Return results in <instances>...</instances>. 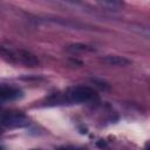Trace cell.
Masks as SVG:
<instances>
[{
    "label": "cell",
    "instance_id": "1",
    "mask_svg": "<svg viewBox=\"0 0 150 150\" xmlns=\"http://www.w3.org/2000/svg\"><path fill=\"white\" fill-rule=\"evenodd\" d=\"M96 91L87 86H76L67 89L63 94L54 95L50 100L53 104H81L96 98Z\"/></svg>",
    "mask_w": 150,
    "mask_h": 150
},
{
    "label": "cell",
    "instance_id": "2",
    "mask_svg": "<svg viewBox=\"0 0 150 150\" xmlns=\"http://www.w3.org/2000/svg\"><path fill=\"white\" fill-rule=\"evenodd\" d=\"M1 54L6 60L13 63H20L26 67H36L39 64L38 57L28 50L23 49H6L5 47L1 48Z\"/></svg>",
    "mask_w": 150,
    "mask_h": 150
},
{
    "label": "cell",
    "instance_id": "3",
    "mask_svg": "<svg viewBox=\"0 0 150 150\" xmlns=\"http://www.w3.org/2000/svg\"><path fill=\"white\" fill-rule=\"evenodd\" d=\"M1 125L6 129H16V128H25L29 125L28 117L20 112V111H4L1 114Z\"/></svg>",
    "mask_w": 150,
    "mask_h": 150
},
{
    "label": "cell",
    "instance_id": "4",
    "mask_svg": "<svg viewBox=\"0 0 150 150\" xmlns=\"http://www.w3.org/2000/svg\"><path fill=\"white\" fill-rule=\"evenodd\" d=\"M23 96V93L21 89L13 87V86H1L0 90V97L1 102H11V101H16L20 100Z\"/></svg>",
    "mask_w": 150,
    "mask_h": 150
},
{
    "label": "cell",
    "instance_id": "5",
    "mask_svg": "<svg viewBox=\"0 0 150 150\" xmlns=\"http://www.w3.org/2000/svg\"><path fill=\"white\" fill-rule=\"evenodd\" d=\"M102 61L109 66H115V67H124L131 63L130 60L123 56H120V55H107L102 59Z\"/></svg>",
    "mask_w": 150,
    "mask_h": 150
},
{
    "label": "cell",
    "instance_id": "6",
    "mask_svg": "<svg viewBox=\"0 0 150 150\" xmlns=\"http://www.w3.org/2000/svg\"><path fill=\"white\" fill-rule=\"evenodd\" d=\"M132 30H135L136 33L143 35V36H146L150 39V27H143V26H138V27H132L131 28Z\"/></svg>",
    "mask_w": 150,
    "mask_h": 150
},
{
    "label": "cell",
    "instance_id": "7",
    "mask_svg": "<svg viewBox=\"0 0 150 150\" xmlns=\"http://www.w3.org/2000/svg\"><path fill=\"white\" fill-rule=\"evenodd\" d=\"M70 50H81V52H91V50H94L93 48H90V47H88V46H84V45H74V46H70V48H69Z\"/></svg>",
    "mask_w": 150,
    "mask_h": 150
},
{
    "label": "cell",
    "instance_id": "8",
    "mask_svg": "<svg viewBox=\"0 0 150 150\" xmlns=\"http://www.w3.org/2000/svg\"><path fill=\"white\" fill-rule=\"evenodd\" d=\"M101 5H102V6H109V7L112 8V9L120 8V7L122 6V4H121V2H117V1H103V2H101Z\"/></svg>",
    "mask_w": 150,
    "mask_h": 150
},
{
    "label": "cell",
    "instance_id": "9",
    "mask_svg": "<svg viewBox=\"0 0 150 150\" xmlns=\"http://www.w3.org/2000/svg\"><path fill=\"white\" fill-rule=\"evenodd\" d=\"M145 150H150V145H149V146H148V148H146Z\"/></svg>",
    "mask_w": 150,
    "mask_h": 150
},
{
    "label": "cell",
    "instance_id": "10",
    "mask_svg": "<svg viewBox=\"0 0 150 150\" xmlns=\"http://www.w3.org/2000/svg\"><path fill=\"white\" fill-rule=\"evenodd\" d=\"M60 150H68V149H60Z\"/></svg>",
    "mask_w": 150,
    "mask_h": 150
},
{
    "label": "cell",
    "instance_id": "11",
    "mask_svg": "<svg viewBox=\"0 0 150 150\" xmlns=\"http://www.w3.org/2000/svg\"><path fill=\"white\" fill-rule=\"evenodd\" d=\"M33 150H38V149H33Z\"/></svg>",
    "mask_w": 150,
    "mask_h": 150
}]
</instances>
